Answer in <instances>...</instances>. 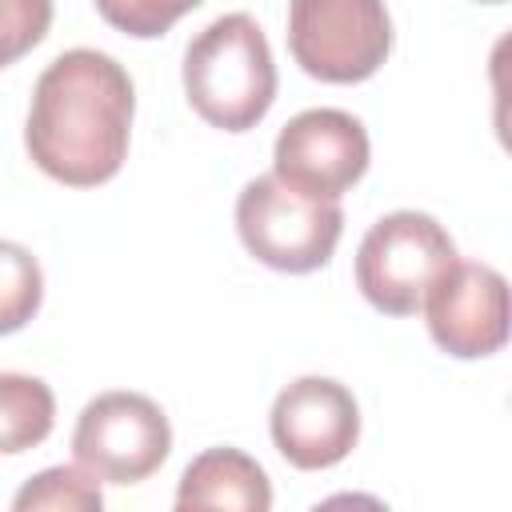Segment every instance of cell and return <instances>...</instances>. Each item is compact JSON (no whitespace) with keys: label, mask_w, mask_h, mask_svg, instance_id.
Segmentation results:
<instances>
[{"label":"cell","mask_w":512,"mask_h":512,"mask_svg":"<svg viewBox=\"0 0 512 512\" xmlns=\"http://www.w3.org/2000/svg\"><path fill=\"white\" fill-rule=\"evenodd\" d=\"M132 76L96 48L60 52L32 88L24 148L40 172L68 188L112 180L128 156Z\"/></svg>","instance_id":"cell-1"},{"label":"cell","mask_w":512,"mask_h":512,"mask_svg":"<svg viewBox=\"0 0 512 512\" xmlns=\"http://www.w3.org/2000/svg\"><path fill=\"white\" fill-rule=\"evenodd\" d=\"M184 92L200 120L224 132L256 128L276 100V64L248 12L216 16L184 52Z\"/></svg>","instance_id":"cell-2"},{"label":"cell","mask_w":512,"mask_h":512,"mask_svg":"<svg viewBox=\"0 0 512 512\" xmlns=\"http://www.w3.org/2000/svg\"><path fill=\"white\" fill-rule=\"evenodd\" d=\"M236 232L260 264L300 276L332 260L344 232V208L340 200L308 196L276 172H264L236 196Z\"/></svg>","instance_id":"cell-3"},{"label":"cell","mask_w":512,"mask_h":512,"mask_svg":"<svg viewBox=\"0 0 512 512\" xmlns=\"http://www.w3.org/2000/svg\"><path fill=\"white\" fill-rule=\"evenodd\" d=\"M456 260V244L428 212L400 208L380 216L356 252V288L388 316H416L424 292Z\"/></svg>","instance_id":"cell-4"},{"label":"cell","mask_w":512,"mask_h":512,"mask_svg":"<svg viewBox=\"0 0 512 512\" xmlns=\"http://www.w3.org/2000/svg\"><path fill=\"white\" fill-rule=\"evenodd\" d=\"M292 60L324 84H360L392 52L384 0H288Z\"/></svg>","instance_id":"cell-5"},{"label":"cell","mask_w":512,"mask_h":512,"mask_svg":"<svg viewBox=\"0 0 512 512\" xmlns=\"http://www.w3.org/2000/svg\"><path fill=\"white\" fill-rule=\"evenodd\" d=\"M172 452V428L156 400L140 392H100L72 428V456L96 480L140 484Z\"/></svg>","instance_id":"cell-6"},{"label":"cell","mask_w":512,"mask_h":512,"mask_svg":"<svg viewBox=\"0 0 512 512\" xmlns=\"http://www.w3.org/2000/svg\"><path fill=\"white\" fill-rule=\"evenodd\" d=\"M272 172L308 196L340 200L368 172V132L344 108H308L280 128Z\"/></svg>","instance_id":"cell-7"},{"label":"cell","mask_w":512,"mask_h":512,"mask_svg":"<svg viewBox=\"0 0 512 512\" xmlns=\"http://www.w3.org/2000/svg\"><path fill=\"white\" fill-rule=\"evenodd\" d=\"M424 316L436 348L456 360H480L508 340V280L480 260H452L424 292Z\"/></svg>","instance_id":"cell-8"},{"label":"cell","mask_w":512,"mask_h":512,"mask_svg":"<svg viewBox=\"0 0 512 512\" xmlns=\"http://www.w3.org/2000/svg\"><path fill=\"white\" fill-rule=\"evenodd\" d=\"M276 452L300 468L320 472L340 464L360 440V408L356 396L332 376H300L292 380L268 416Z\"/></svg>","instance_id":"cell-9"},{"label":"cell","mask_w":512,"mask_h":512,"mask_svg":"<svg viewBox=\"0 0 512 512\" xmlns=\"http://www.w3.org/2000/svg\"><path fill=\"white\" fill-rule=\"evenodd\" d=\"M176 508H232V512H268L272 508V484L264 468L240 452V448H208L200 452L176 488Z\"/></svg>","instance_id":"cell-10"},{"label":"cell","mask_w":512,"mask_h":512,"mask_svg":"<svg viewBox=\"0 0 512 512\" xmlns=\"http://www.w3.org/2000/svg\"><path fill=\"white\" fill-rule=\"evenodd\" d=\"M56 424V396L40 376L0 372V452L16 456L48 440Z\"/></svg>","instance_id":"cell-11"},{"label":"cell","mask_w":512,"mask_h":512,"mask_svg":"<svg viewBox=\"0 0 512 512\" xmlns=\"http://www.w3.org/2000/svg\"><path fill=\"white\" fill-rule=\"evenodd\" d=\"M100 504H104L100 484H96V476H92L88 468H80V464L44 468V472L32 476V480L16 492V500H12L16 512H40V508H48V512H100Z\"/></svg>","instance_id":"cell-12"},{"label":"cell","mask_w":512,"mask_h":512,"mask_svg":"<svg viewBox=\"0 0 512 512\" xmlns=\"http://www.w3.org/2000/svg\"><path fill=\"white\" fill-rule=\"evenodd\" d=\"M44 300V272L24 244L0 240V336L20 332Z\"/></svg>","instance_id":"cell-13"},{"label":"cell","mask_w":512,"mask_h":512,"mask_svg":"<svg viewBox=\"0 0 512 512\" xmlns=\"http://www.w3.org/2000/svg\"><path fill=\"white\" fill-rule=\"evenodd\" d=\"M204 0H96V12L116 32H128L136 40L164 36L184 12L200 8Z\"/></svg>","instance_id":"cell-14"},{"label":"cell","mask_w":512,"mask_h":512,"mask_svg":"<svg viewBox=\"0 0 512 512\" xmlns=\"http://www.w3.org/2000/svg\"><path fill=\"white\" fill-rule=\"evenodd\" d=\"M52 24V0H0V68L32 52Z\"/></svg>","instance_id":"cell-15"},{"label":"cell","mask_w":512,"mask_h":512,"mask_svg":"<svg viewBox=\"0 0 512 512\" xmlns=\"http://www.w3.org/2000/svg\"><path fill=\"white\" fill-rule=\"evenodd\" d=\"M480 4H504V0H480Z\"/></svg>","instance_id":"cell-16"}]
</instances>
